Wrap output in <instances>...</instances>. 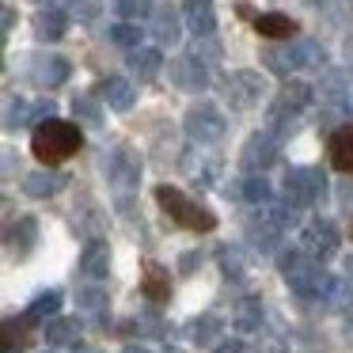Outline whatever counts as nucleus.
Listing matches in <instances>:
<instances>
[{
  "label": "nucleus",
  "mask_w": 353,
  "mask_h": 353,
  "mask_svg": "<svg viewBox=\"0 0 353 353\" xmlns=\"http://www.w3.org/2000/svg\"><path fill=\"white\" fill-rule=\"evenodd\" d=\"M72 114H77V122L95 125V130L103 125V107L95 103V95H77V99H72Z\"/></svg>",
  "instance_id": "obj_35"
},
{
  "label": "nucleus",
  "mask_w": 353,
  "mask_h": 353,
  "mask_svg": "<svg viewBox=\"0 0 353 353\" xmlns=\"http://www.w3.org/2000/svg\"><path fill=\"white\" fill-rule=\"evenodd\" d=\"M259 353H285V338L270 334V330H259Z\"/></svg>",
  "instance_id": "obj_42"
},
{
  "label": "nucleus",
  "mask_w": 353,
  "mask_h": 353,
  "mask_svg": "<svg viewBox=\"0 0 353 353\" xmlns=\"http://www.w3.org/2000/svg\"><path fill=\"white\" fill-rule=\"evenodd\" d=\"M312 99H315V88L312 84H304V80H285V84L277 88V95H274L270 107H281V110H289V114H300Z\"/></svg>",
  "instance_id": "obj_22"
},
{
  "label": "nucleus",
  "mask_w": 353,
  "mask_h": 353,
  "mask_svg": "<svg viewBox=\"0 0 353 353\" xmlns=\"http://www.w3.org/2000/svg\"><path fill=\"white\" fill-rule=\"evenodd\" d=\"M141 296L148 304H168L171 300V270L160 262H141Z\"/></svg>",
  "instance_id": "obj_14"
},
{
  "label": "nucleus",
  "mask_w": 353,
  "mask_h": 353,
  "mask_svg": "<svg viewBox=\"0 0 353 353\" xmlns=\"http://www.w3.org/2000/svg\"><path fill=\"white\" fill-rule=\"evenodd\" d=\"M213 353H247V345L243 342H224V345H216Z\"/></svg>",
  "instance_id": "obj_43"
},
{
  "label": "nucleus",
  "mask_w": 353,
  "mask_h": 353,
  "mask_svg": "<svg viewBox=\"0 0 353 353\" xmlns=\"http://www.w3.org/2000/svg\"><path fill=\"white\" fill-rule=\"evenodd\" d=\"M353 84L350 77H345V69H323L319 72V84H315V95L323 99V107H338L345 110V99H350ZM350 114V110H345Z\"/></svg>",
  "instance_id": "obj_17"
},
{
  "label": "nucleus",
  "mask_w": 353,
  "mask_h": 353,
  "mask_svg": "<svg viewBox=\"0 0 353 353\" xmlns=\"http://www.w3.org/2000/svg\"><path fill=\"white\" fill-rule=\"evenodd\" d=\"M99 99H103V107L125 114V110H133V103H137V88H133L125 77H107L99 84Z\"/></svg>",
  "instance_id": "obj_19"
},
{
  "label": "nucleus",
  "mask_w": 353,
  "mask_h": 353,
  "mask_svg": "<svg viewBox=\"0 0 353 353\" xmlns=\"http://www.w3.org/2000/svg\"><path fill=\"white\" fill-rule=\"evenodd\" d=\"M300 251L312 254L315 262L330 259V254L338 251V228H334V221H327V216H315V221H307L304 232H300Z\"/></svg>",
  "instance_id": "obj_9"
},
{
  "label": "nucleus",
  "mask_w": 353,
  "mask_h": 353,
  "mask_svg": "<svg viewBox=\"0 0 353 353\" xmlns=\"http://www.w3.org/2000/svg\"><path fill=\"white\" fill-rule=\"evenodd\" d=\"M168 353H183V350H168Z\"/></svg>",
  "instance_id": "obj_51"
},
{
  "label": "nucleus",
  "mask_w": 353,
  "mask_h": 353,
  "mask_svg": "<svg viewBox=\"0 0 353 353\" xmlns=\"http://www.w3.org/2000/svg\"><path fill=\"white\" fill-rule=\"evenodd\" d=\"M221 88H224V99L232 103L236 110H251L262 103V95L270 92L262 72H251V69H236L228 77H221Z\"/></svg>",
  "instance_id": "obj_7"
},
{
  "label": "nucleus",
  "mask_w": 353,
  "mask_h": 353,
  "mask_svg": "<svg viewBox=\"0 0 353 353\" xmlns=\"http://www.w3.org/2000/svg\"><path fill=\"white\" fill-rule=\"evenodd\" d=\"M65 12L77 23H95L103 16V0H65Z\"/></svg>",
  "instance_id": "obj_38"
},
{
  "label": "nucleus",
  "mask_w": 353,
  "mask_h": 353,
  "mask_svg": "<svg viewBox=\"0 0 353 353\" xmlns=\"http://www.w3.org/2000/svg\"><path fill=\"white\" fill-rule=\"evenodd\" d=\"M266 133L281 145V141H289L292 133H296V114H289V110H281V107H270V114H266Z\"/></svg>",
  "instance_id": "obj_32"
},
{
  "label": "nucleus",
  "mask_w": 353,
  "mask_h": 353,
  "mask_svg": "<svg viewBox=\"0 0 353 353\" xmlns=\"http://www.w3.org/2000/svg\"><path fill=\"white\" fill-rule=\"evenodd\" d=\"M156 4L152 0H118V16H122V23H141V19H152Z\"/></svg>",
  "instance_id": "obj_37"
},
{
  "label": "nucleus",
  "mask_w": 353,
  "mask_h": 353,
  "mask_svg": "<svg viewBox=\"0 0 353 353\" xmlns=\"http://www.w3.org/2000/svg\"><path fill=\"white\" fill-rule=\"evenodd\" d=\"M281 224L274 221V213H270V205H262V213L254 216L251 224H247V243L254 247V251H266V254H274L277 251V243H281Z\"/></svg>",
  "instance_id": "obj_16"
},
{
  "label": "nucleus",
  "mask_w": 353,
  "mask_h": 353,
  "mask_svg": "<svg viewBox=\"0 0 353 353\" xmlns=\"http://www.w3.org/2000/svg\"><path fill=\"white\" fill-rule=\"evenodd\" d=\"M277 266H281V274H285V285H289L300 300H323L330 277H327V270H323L312 254H304L300 247H296V251H281Z\"/></svg>",
  "instance_id": "obj_2"
},
{
  "label": "nucleus",
  "mask_w": 353,
  "mask_h": 353,
  "mask_svg": "<svg viewBox=\"0 0 353 353\" xmlns=\"http://www.w3.org/2000/svg\"><path fill=\"white\" fill-rule=\"evenodd\" d=\"M46 353H69V350H46Z\"/></svg>",
  "instance_id": "obj_50"
},
{
  "label": "nucleus",
  "mask_w": 353,
  "mask_h": 353,
  "mask_svg": "<svg viewBox=\"0 0 353 353\" xmlns=\"http://www.w3.org/2000/svg\"><path fill=\"white\" fill-rule=\"evenodd\" d=\"M168 72H171V84H175L179 92H205V84H209L205 61H198L194 54L171 57V61H168Z\"/></svg>",
  "instance_id": "obj_12"
},
{
  "label": "nucleus",
  "mask_w": 353,
  "mask_h": 353,
  "mask_svg": "<svg viewBox=\"0 0 353 353\" xmlns=\"http://www.w3.org/2000/svg\"><path fill=\"white\" fill-rule=\"evenodd\" d=\"M39 243V221L34 216H16L8 221V232H4V247H8L12 259H27Z\"/></svg>",
  "instance_id": "obj_15"
},
{
  "label": "nucleus",
  "mask_w": 353,
  "mask_h": 353,
  "mask_svg": "<svg viewBox=\"0 0 353 353\" xmlns=\"http://www.w3.org/2000/svg\"><path fill=\"white\" fill-rule=\"evenodd\" d=\"M254 31H259V39H270V42H292L296 39V19L281 16V12H266V16L254 19Z\"/></svg>",
  "instance_id": "obj_24"
},
{
  "label": "nucleus",
  "mask_w": 353,
  "mask_h": 353,
  "mask_svg": "<svg viewBox=\"0 0 353 353\" xmlns=\"http://www.w3.org/2000/svg\"><path fill=\"white\" fill-rule=\"evenodd\" d=\"M31 27H34V39L39 42H57V39H65L69 16H65L61 8H39L31 19Z\"/></svg>",
  "instance_id": "obj_26"
},
{
  "label": "nucleus",
  "mask_w": 353,
  "mask_h": 353,
  "mask_svg": "<svg viewBox=\"0 0 353 353\" xmlns=\"http://www.w3.org/2000/svg\"><path fill=\"white\" fill-rule=\"evenodd\" d=\"M327 152H330V163L345 175H353V122L338 125L327 141Z\"/></svg>",
  "instance_id": "obj_23"
},
{
  "label": "nucleus",
  "mask_w": 353,
  "mask_h": 353,
  "mask_svg": "<svg viewBox=\"0 0 353 353\" xmlns=\"http://www.w3.org/2000/svg\"><path fill=\"white\" fill-rule=\"evenodd\" d=\"M323 61H327V54H323V46L315 39H296L289 46L262 50V65L270 72H281V77H289L292 69H319L323 72Z\"/></svg>",
  "instance_id": "obj_4"
},
{
  "label": "nucleus",
  "mask_w": 353,
  "mask_h": 353,
  "mask_svg": "<svg viewBox=\"0 0 353 353\" xmlns=\"http://www.w3.org/2000/svg\"><path fill=\"white\" fill-rule=\"evenodd\" d=\"M103 171H107V179L114 183L118 194H130L133 186L141 183V156L133 152L130 145H118V148H110V152H107Z\"/></svg>",
  "instance_id": "obj_8"
},
{
  "label": "nucleus",
  "mask_w": 353,
  "mask_h": 353,
  "mask_svg": "<svg viewBox=\"0 0 353 353\" xmlns=\"http://www.w3.org/2000/svg\"><path fill=\"white\" fill-rule=\"evenodd\" d=\"M345 277H350V281H353V254H350V259H345Z\"/></svg>",
  "instance_id": "obj_49"
},
{
  "label": "nucleus",
  "mask_w": 353,
  "mask_h": 353,
  "mask_svg": "<svg viewBox=\"0 0 353 353\" xmlns=\"http://www.w3.org/2000/svg\"><path fill=\"white\" fill-rule=\"evenodd\" d=\"M77 304H80V312H88V315H103V307H107V289H103L99 281L77 285Z\"/></svg>",
  "instance_id": "obj_30"
},
{
  "label": "nucleus",
  "mask_w": 353,
  "mask_h": 353,
  "mask_svg": "<svg viewBox=\"0 0 353 353\" xmlns=\"http://www.w3.org/2000/svg\"><path fill=\"white\" fill-rule=\"evenodd\" d=\"M350 236H353V224H350Z\"/></svg>",
  "instance_id": "obj_52"
},
{
  "label": "nucleus",
  "mask_w": 353,
  "mask_h": 353,
  "mask_svg": "<svg viewBox=\"0 0 353 353\" xmlns=\"http://www.w3.org/2000/svg\"><path fill=\"white\" fill-rule=\"evenodd\" d=\"M34 315L31 312H23V315H8L4 319V345H8V353H16V350H27L31 345V330H34Z\"/></svg>",
  "instance_id": "obj_27"
},
{
  "label": "nucleus",
  "mask_w": 353,
  "mask_h": 353,
  "mask_svg": "<svg viewBox=\"0 0 353 353\" xmlns=\"http://www.w3.org/2000/svg\"><path fill=\"white\" fill-rule=\"evenodd\" d=\"M80 274L88 277V281H99L110 274V247L103 243V239H92V243L80 251Z\"/></svg>",
  "instance_id": "obj_21"
},
{
  "label": "nucleus",
  "mask_w": 353,
  "mask_h": 353,
  "mask_svg": "<svg viewBox=\"0 0 353 353\" xmlns=\"http://www.w3.org/2000/svg\"><path fill=\"white\" fill-rule=\"evenodd\" d=\"M125 353H152V350H145V345H125Z\"/></svg>",
  "instance_id": "obj_48"
},
{
  "label": "nucleus",
  "mask_w": 353,
  "mask_h": 353,
  "mask_svg": "<svg viewBox=\"0 0 353 353\" xmlns=\"http://www.w3.org/2000/svg\"><path fill=\"white\" fill-rule=\"evenodd\" d=\"M221 270L224 277H232V281H239V277L247 274V259L239 247H221Z\"/></svg>",
  "instance_id": "obj_40"
},
{
  "label": "nucleus",
  "mask_w": 353,
  "mask_h": 353,
  "mask_svg": "<svg viewBox=\"0 0 353 353\" xmlns=\"http://www.w3.org/2000/svg\"><path fill=\"white\" fill-rule=\"evenodd\" d=\"M183 19H186V31H194V39H213L216 34V16L209 0H186Z\"/></svg>",
  "instance_id": "obj_20"
},
{
  "label": "nucleus",
  "mask_w": 353,
  "mask_h": 353,
  "mask_svg": "<svg viewBox=\"0 0 353 353\" xmlns=\"http://www.w3.org/2000/svg\"><path fill=\"white\" fill-rule=\"evenodd\" d=\"M65 183H69V179H65L57 168H39V171H31V175H23L19 190H23L27 198H39V201H42V198H54V194H61Z\"/></svg>",
  "instance_id": "obj_18"
},
{
  "label": "nucleus",
  "mask_w": 353,
  "mask_h": 353,
  "mask_svg": "<svg viewBox=\"0 0 353 353\" xmlns=\"http://www.w3.org/2000/svg\"><path fill=\"white\" fill-rule=\"evenodd\" d=\"M80 145H84V130H80L77 122H69V118H50V122H42L31 137V152L39 156L42 168L65 163L69 156L80 152Z\"/></svg>",
  "instance_id": "obj_1"
},
{
  "label": "nucleus",
  "mask_w": 353,
  "mask_h": 353,
  "mask_svg": "<svg viewBox=\"0 0 353 353\" xmlns=\"http://www.w3.org/2000/svg\"><path fill=\"white\" fill-rule=\"evenodd\" d=\"M323 304H330V307H350V304H353V281H345V277H330V281H327V292H323Z\"/></svg>",
  "instance_id": "obj_36"
},
{
  "label": "nucleus",
  "mask_w": 353,
  "mask_h": 353,
  "mask_svg": "<svg viewBox=\"0 0 353 353\" xmlns=\"http://www.w3.org/2000/svg\"><path fill=\"white\" fill-rule=\"evenodd\" d=\"M156 201H160V209L171 216V221L179 224V228L186 232H213L216 228V213L213 209H205L201 201H194L190 194H183L179 186H156Z\"/></svg>",
  "instance_id": "obj_3"
},
{
  "label": "nucleus",
  "mask_w": 353,
  "mask_h": 353,
  "mask_svg": "<svg viewBox=\"0 0 353 353\" xmlns=\"http://www.w3.org/2000/svg\"><path fill=\"white\" fill-rule=\"evenodd\" d=\"M232 327H236L239 334H259L262 330V300H254V296L239 300L236 312H232Z\"/></svg>",
  "instance_id": "obj_28"
},
{
  "label": "nucleus",
  "mask_w": 353,
  "mask_h": 353,
  "mask_svg": "<svg viewBox=\"0 0 353 353\" xmlns=\"http://www.w3.org/2000/svg\"><path fill=\"white\" fill-rule=\"evenodd\" d=\"M12 27H16V12L4 8V31H12Z\"/></svg>",
  "instance_id": "obj_45"
},
{
  "label": "nucleus",
  "mask_w": 353,
  "mask_h": 353,
  "mask_svg": "<svg viewBox=\"0 0 353 353\" xmlns=\"http://www.w3.org/2000/svg\"><path fill=\"white\" fill-rule=\"evenodd\" d=\"M80 334H84L80 319H69V315H57V319L46 323L50 350H72V345H80Z\"/></svg>",
  "instance_id": "obj_25"
},
{
  "label": "nucleus",
  "mask_w": 353,
  "mask_h": 353,
  "mask_svg": "<svg viewBox=\"0 0 353 353\" xmlns=\"http://www.w3.org/2000/svg\"><path fill=\"white\" fill-rule=\"evenodd\" d=\"M190 54L198 57V61H205V65H209V61H221V46H216L213 39H198Z\"/></svg>",
  "instance_id": "obj_41"
},
{
  "label": "nucleus",
  "mask_w": 353,
  "mask_h": 353,
  "mask_svg": "<svg viewBox=\"0 0 353 353\" xmlns=\"http://www.w3.org/2000/svg\"><path fill=\"white\" fill-rule=\"evenodd\" d=\"M236 194L239 201H247V205H270V198H274V190H270V183H266V175H247V179H239V186L236 190H228V198Z\"/></svg>",
  "instance_id": "obj_29"
},
{
  "label": "nucleus",
  "mask_w": 353,
  "mask_h": 353,
  "mask_svg": "<svg viewBox=\"0 0 353 353\" xmlns=\"http://www.w3.org/2000/svg\"><path fill=\"white\" fill-rule=\"evenodd\" d=\"M186 334H190L194 342H213V338L221 334V319H216V315H201V319H190V323H186Z\"/></svg>",
  "instance_id": "obj_39"
},
{
  "label": "nucleus",
  "mask_w": 353,
  "mask_h": 353,
  "mask_svg": "<svg viewBox=\"0 0 353 353\" xmlns=\"http://www.w3.org/2000/svg\"><path fill=\"white\" fill-rule=\"evenodd\" d=\"M345 57H350V72H353V39L345 42Z\"/></svg>",
  "instance_id": "obj_47"
},
{
  "label": "nucleus",
  "mask_w": 353,
  "mask_h": 353,
  "mask_svg": "<svg viewBox=\"0 0 353 353\" xmlns=\"http://www.w3.org/2000/svg\"><path fill=\"white\" fill-rule=\"evenodd\" d=\"M323 194H327V175L319 168H292L285 175V205L292 209L319 205Z\"/></svg>",
  "instance_id": "obj_6"
},
{
  "label": "nucleus",
  "mask_w": 353,
  "mask_h": 353,
  "mask_svg": "<svg viewBox=\"0 0 353 353\" xmlns=\"http://www.w3.org/2000/svg\"><path fill=\"white\" fill-rule=\"evenodd\" d=\"M141 39H145L141 23H114V27H110V42L122 46V50H130V54H137V50H141Z\"/></svg>",
  "instance_id": "obj_34"
},
{
  "label": "nucleus",
  "mask_w": 353,
  "mask_h": 353,
  "mask_svg": "<svg viewBox=\"0 0 353 353\" xmlns=\"http://www.w3.org/2000/svg\"><path fill=\"white\" fill-rule=\"evenodd\" d=\"M183 27H186L183 12H175L171 4H156L152 19H148V34H152L156 46H175L183 39Z\"/></svg>",
  "instance_id": "obj_13"
},
{
  "label": "nucleus",
  "mask_w": 353,
  "mask_h": 353,
  "mask_svg": "<svg viewBox=\"0 0 353 353\" xmlns=\"http://www.w3.org/2000/svg\"><path fill=\"white\" fill-rule=\"evenodd\" d=\"M69 61L61 54H39V57H27V80L42 92H54L69 80Z\"/></svg>",
  "instance_id": "obj_10"
},
{
  "label": "nucleus",
  "mask_w": 353,
  "mask_h": 353,
  "mask_svg": "<svg viewBox=\"0 0 353 353\" xmlns=\"http://www.w3.org/2000/svg\"><path fill=\"white\" fill-rule=\"evenodd\" d=\"M277 141L270 137L266 130L262 133H254V137H247L243 141V152H239V168L247 171V175H262L266 168H274L277 163Z\"/></svg>",
  "instance_id": "obj_11"
},
{
  "label": "nucleus",
  "mask_w": 353,
  "mask_h": 353,
  "mask_svg": "<svg viewBox=\"0 0 353 353\" xmlns=\"http://www.w3.org/2000/svg\"><path fill=\"white\" fill-rule=\"evenodd\" d=\"M338 201H342V205H345V209H350V205H353V186H350V183H345V186H342V190H338Z\"/></svg>",
  "instance_id": "obj_44"
},
{
  "label": "nucleus",
  "mask_w": 353,
  "mask_h": 353,
  "mask_svg": "<svg viewBox=\"0 0 353 353\" xmlns=\"http://www.w3.org/2000/svg\"><path fill=\"white\" fill-rule=\"evenodd\" d=\"M160 65H163V57H160V50H156V46H141L137 54H130V69L137 72L141 80H156Z\"/></svg>",
  "instance_id": "obj_31"
},
{
  "label": "nucleus",
  "mask_w": 353,
  "mask_h": 353,
  "mask_svg": "<svg viewBox=\"0 0 353 353\" xmlns=\"http://www.w3.org/2000/svg\"><path fill=\"white\" fill-rule=\"evenodd\" d=\"M27 312L34 315V319H57V312H61V292L57 289H46V292H39V296L31 300V307Z\"/></svg>",
  "instance_id": "obj_33"
},
{
  "label": "nucleus",
  "mask_w": 353,
  "mask_h": 353,
  "mask_svg": "<svg viewBox=\"0 0 353 353\" xmlns=\"http://www.w3.org/2000/svg\"><path fill=\"white\" fill-rule=\"evenodd\" d=\"M236 12H239V16H243V19H259V16H254V8H251V4H239Z\"/></svg>",
  "instance_id": "obj_46"
},
{
  "label": "nucleus",
  "mask_w": 353,
  "mask_h": 353,
  "mask_svg": "<svg viewBox=\"0 0 353 353\" xmlns=\"http://www.w3.org/2000/svg\"><path fill=\"white\" fill-rule=\"evenodd\" d=\"M183 130H186V137L194 141V145H216V141L228 133V118H224V110L216 107L213 99H201V103H194L190 110H186V118H183Z\"/></svg>",
  "instance_id": "obj_5"
}]
</instances>
